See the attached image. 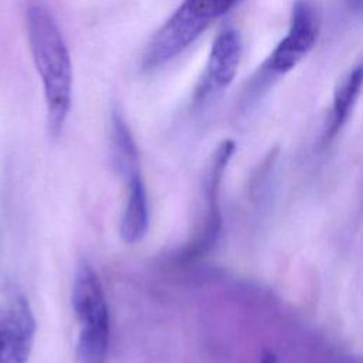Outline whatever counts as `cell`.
Segmentation results:
<instances>
[{"label":"cell","mask_w":363,"mask_h":363,"mask_svg":"<svg viewBox=\"0 0 363 363\" xmlns=\"http://www.w3.org/2000/svg\"><path fill=\"white\" fill-rule=\"evenodd\" d=\"M71 302L79 323L77 363H105L109 352L111 325L104 285L88 262L77 267Z\"/></svg>","instance_id":"3957f363"},{"label":"cell","mask_w":363,"mask_h":363,"mask_svg":"<svg viewBox=\"0 0 363 363\" xmlns=\"http://www.w3.org/2000/svg\"><path fill=\"white\" fill-rule=\"evenodd\" d=\"M235 152L233 139L223 140L211 155L203 176V190L207 200V214L196 240L184 250V257L193 258L206 254L217 242L221 231V213L218 206V190L224 172Z\"/></svg>","instance_id":"5b68a950"},{"label":"cell","mask_w":363,"mask_h":363,"mask_svg":"<svg viewBox=\"0 0 363 363\" xmlns=\"http://www.w3.org/2000/svg\"><path fill=\"white\" fill-rule=\"evenodd\" d=\"M242 0H183L142 54V69L155 71L191 45L214 21Z\"/></svg>","instance_id":"7a4b0ae2"},{"label":"cell","mask_w":363,"mask_h":363,"mask_svg":"<svg viewBox=\"0 0 363 363\" xmlns=\"http://www.w3.org/2000/svg\"><path fill=\"white\" fill-rule=\"evenodd\" d=\"M319 13L312 0L294 1L286 35L248 82L241 101L245 108L258 101L274 79L292 71L311 52L319 35Z\"/></svg>","instance_id":"277c9868"},{"label":"cell","mask_w":363,"mask_h":363,"mask_svg":"<svg viewBox=\"0 0 363 363\" xmlns=\"http://www.w3.org/2000/svg\"><path fill=\"white\" fill-rule=\"evenodd\" d=\"M111 145L113 162L125 176L140 170L138 147L119 106H113L111 112Z\"/></svg>","instance_id":"30bf717a"},{"label":"cell","mask_w":363,"mask_h":363,"mask_svg":"<svg viewBox=\"0 0 363 363\" xmlns=\"http://www.w3.org/2000/svg\"><path fill=\"white\" fill-rule=\"evenodd\" d=\"M241 58V38L235 28H223L213 40L204 74L199 81L193 102L196 106L204 105L213 96L230 86L235 78Z\"/></svg>","instance_id":"8992f818"},{"label":"cell","mask_w":363,"mask_h":363,"mask_svg":"<svg viewBox=\"0 0 363 363\" xmlns=\"http://www.w3.org/2000/svg\"><path fill=\"white\" fill-rule=\"evenodd\" d=\"M24 16L28 48L43 85L48 133L57 138L72 105L74 71L69 50L55 17L43 1H30Z\"/></svg>","instance_id":"6da1fadb"},{"label":"cell","mask_w":363,"mask_h":363,"mask_svg":"<svg viewBox=\"0 0 363 363\" xmlns=\"http://www.w3.org/2000/svg\"><path fill=\"white\" fill-rule=\"evenodd\" d=\"M362 79H363V68L362 64L354 65L350 71L342 77L337 82V86L333 92L330 115L328 118L323 140L328 143L330 142L347 122L353 106L360 95L362 89Z\"/></svg>","instance_id":"9c48e42d"},{"label":"cell","mask_w":363,"mask_h":363,"mask_svg":"<svg viewBox=\"0 0 363 363\" xmlns=\"http://www.w3.org/2000/svg\"><path fill=\"white\" fill-rule=\"evenodd\" d=\"M128 179V197L121 216L119 234L128 244L140 241L149 227V201L146 187L140 174L136 170L126 176Z\"/></svg>","instance_id":"ba28073f"},{"label":"cell","mask_w":363,"mask_h":363,"mask_svg":"<svg viewBox=\"0 0 363 363\" xmlns=\"http://www.w3.org/2000/svg\"><path fill=\"white\" fill-rule=\"evenodd\" d=\"M349 3H350V7L353 9V10H356L357 13L360 11V4H362V0H347Z\"/></svg>","instance_id":"7c38bea8"},{"label":"cell","mask_w":363,"mask_h":363,"mask_svg":"<svg viewBox=\"0 0 363 363\" xmlns=\"http://www.w3.org/2000/svg\"><path fill=\"white\" fill-rule=\"evenodd\" d=\"M259 363H278V360H277V356H275L272 352L265 350V352L262 353L261 359H259Z\"/></svg>","instance_id":"8fae6325"},{"label":"cell","mask_w":363,"mask_h":363,"mask_svg":"<svg viewBox=\"0 0 363 363\" xmlns=\"http://www.w3.org/2000/svg\"><path fill=\"white\" fill-rule=\"evenodd\" d=\"M37 323L28 301L14 294L0 306V363H27Z\"/></svg>","instance_id":"52a82bcc"}]
</instances>
